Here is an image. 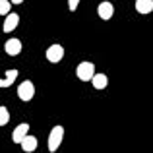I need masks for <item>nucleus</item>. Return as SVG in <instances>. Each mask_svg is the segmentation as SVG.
Returning <instances> with one entry per match:
<instances>
[{
    "label": "nucleus",
    "instance_id": "f257e3e1",
    "mask_svg": "<svg viewBox=\"0 0 153 153\" xmlns=\"http://www.w3.org/2000/svg\"><path fill=\"white\" fill-rule=\"evenodd\" d=\"M76 74H78V78L82 79V82H89L95 76V64L93 62H79Z\"/></svg>",
    "mask_w": 153,
    "mask_h": 153
},
{
    "label": "nucleus",
    "instance_id": "f03ea898",
    "mask_svg": "<svg viewBox=\"0 0 153 153\" xmlns=\"http://www.w3.org/2000/svg\"><path fill=\"white\" fill-rule=\"evenodd\" d=\"M62 138H64V128L62 126H54L51 130V136H49V151L58 149V146L62 143Z\"/></svg>",
    "mask_w": 153,
    "mask_h": 153
},
{
    "label": "nucleus",
    "instance_id": "7ed1b4c3",
    "mask_svg": "<svg viewBox=\"0 0 153 153\" xmlns=\"http://www.w3.org/2000/svg\"><path fill=\"white\" fill-rule=\"evenodd\" d=\"M18 95H19V99H22V101H31V99H33V95H35V85H33V82L25 79V82L19 83Z\"/></svg>",
    "mask_w": 153,
    "mask_h": 153
},
{
    "label": "nucleus",
    "instance_id": "20e7f679",
    "mask_svg": "<svg viewBox=\"0 0 153 153\" xmlns=\"http://www.w3.org/2000/svg\"><path fill=\"white\" fill-rule=\"evenodd\" d=\"M62 56H64V47H60V45H51L49 49H47V60L52 64H56V62H60L62 60Z\"/></svg>",
    "mask_w": 153,
    "mask_h": 153
},
{
    "label": "nucleus",
    "instance_id": "39448f33",
    "mask_svg": "<svg viewBox=\"0 0 153 153\" xmlns=\"http://www.w3.org/2000/svg\"><path fill=\"white\" fill-rule=\"evenodd\" d=\"M97 14H99V18H101V19H111L112 14H114V6H112L111 2L105 0V2H101L97 6Z\"/></svg>",
    "mask_w": 153,
    "mask_h": 153
},
{
    "label": "nucleus",
    "instance_id": "423d86ee",
    "mask_svg": "<svg viewBox=\"0 0 153 153\" xmlns=\"http://www.w3.org/2000/svg\"><path fill=\"white\" fill-rule=\"evenodd\" d=\"M27 132H29V124H19L18 128L14 130V134H12V140H14L16 143H22L23 140H25V136H27Z\"/></svg>",
    "mask_w": 153,
    "mask_h": 153
},
{
    "label": "nucleus",
    "instance_id": "0eeeda50",
    "mask_svg": "<svg viewBox=\"0 0 153 153\" xmlns=\"http://www.w3.org/2000/svg\"><path fill=\"white\" fill-rule=\"evenodd\" d=\"M6 52L8 54H12V56H16V54H19L22 52V41L19 39H10V41H6Z\"/></svg>",
    "mask_w": 153,
    "mask_h": 153
},
{
    "label": "nucleus",
    "instance_id": "6e6552de",
    "mask_svg": "<svg viewBox=\"0 0 153 153\" xmlns=\"http://www.w3.org/2000/svg\"><path fill=\"white\" fill-rule=\"evenodd\" d=\"M18 23H19V16L18 14H8L6 22H4V31H6V33L14 31L16 27H18Z\"/></svg>",
    "mask_w": 153,
    "mask_h": 153
},
{
    "label": "nucleus",
    "instance_id": "1a4fd4ad",
    "mask_svg": "<svg viewBox=\"0 0 153 153\" xmlns=\"http://www.w3.org/2000/svg\"><path fill=\"white\" fill-rule=\"evenodd\" d=\"M136 12H140V14H151L153 0H136Z\"/></svg>",
    "mask_w": 153,
    "mask_h": 153
},
{
    "label": "nucleus",
    "instance_id": "9d476101",
    "mask_svg": "<svg viewBox=\"0 0 153 153\" xmlns=\"http://www.w3.org/2000/svg\"><path fill=\"white\" fill-rule=\"evenodd\" d=\"M19 146H22V149H23V151H27V153H29V151H35V149H37V138H35V136H29V134H27V136H25V140H23Z\"/></svg>",
    "mask_w": 153,
    "mask_h": 153
},
{
    "label": "nucleus",
    "instance_id": "9b49d317",
    "mask_svg": "<svg viewBox=\"0 0 153 153\" xmlns=\"http://www.w3.org/2000/svg\"><path fill=\"white\" fill-rule=\"evenodd\" d=\"M91 83H93L95 89H105V87H107V83H108V78L105 74H95L93 79H91Z\"/></svg>",
    "mask_w": 153,
    "mask_h": 153
},
{
    "label": "nucleus",
    "instance_id": "f8f14e48",
    "mask_svg": "<svg viewBox=\"0 0 153 153\" xmlns=\"http://www.w3.org/2000/svg\"><path fill=\"white\" fill-rule=\"evenodd\" d=\"M18 78V70H8L6 72V78H0V87H8L16 82Z\"/></svg>",
    "mask_w": 153,
    "mask_h": 153
},
{
    "label": "nucleus",
    "instance_id": "ddd939ff",
    "mask_svg": "<svg viewBox=\"0 0 153 153\" xmlns=\"http://www.w3.org/2000/svg\"><path fill=\"white\" fill-rule=\"evenodd\" d=\"M10 0H0V16H8L10 14Z\"/></svg>",
    "mask_w": 153,
    "mask_h": 153
},
{
    "label": "nucleus",
    "instance_id": "4468645a",
    "mask_svg": "<svg viewBox=\"0 0 153 153\" xmlns=\"http://www.w3.org/2000/svg\"><path fill=\"white\" fill-rule=\"evenodd\" d=\"M8 120H10V114H8V108H6V107H0V126L8 124Z\"/></svg>",
    "mask_w": 153,
    "mask_h": 153
},
{
    "label": "nucleus",
    "instance_id": "2eb2a0df",
    "mask_svg": "<svg viewBox=\"0 0 153 153\" xmlns=\"http://www.w3.org/2000/svg\"><path fill=\"white\" fill-rule=\"evenodd\" d=\"M78 6H79V0H68V8H70L72 12H74Z\"/></svg>",
    "mask_w": 153,
    "mask_h": 153
},
{
    "label": "nucleus",
    "instance_id": "dca6fc26",
    "mask_svg": "<svg viewBox=\"0 0 153 153\" xmlns=\"http://www.w3.org/2000/svg\"><path fill=\"white\" fill-rule=\"evenodd\" d=\"M10 2H14V4H22L23 0H10Z\"/></svg>",
    "mask_w": 153,
    "mask_h": 153
}]
</instances>
